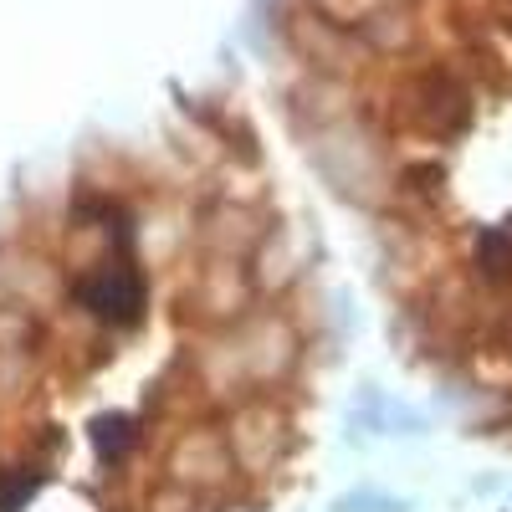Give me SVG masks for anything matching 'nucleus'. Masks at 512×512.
<instances>
[{"instance_id":"obj_13","label":"nucleus","mask_w":512,"mask_h":512,"mask_svg":"<svg viewBox=\"0 0 512 512\" xmlns=\"http://www.w3.org/2000/svg\"><path fill=\"white\" fill-rule=\"evenodd\" d=\"M313 16L328 21V26H344V31H359L369 16H379L384 6H400V0H308Z\"/></svg>"},{"instance_id":"obj_2","label":"nucleus","mask_w":512,"mask_h":512,"mask_svg":"<svg viewBox=\"0 0 512 512\" xmlns=\"http://www.w3.org/2000/svg\"><path fill=\"white\" fill-rule=\"evenodd\" d=\"M67 303H77L82 318H93L108 333H128L149 318V277L139 267L134 246H118L98 267L67 277Z\"/></svg>"},{"instance_id":"obj_9","label":"nucleus","mask_w":512,"mask_h":512,"mask_svg":"<svg viewBox=\"0 0 512 512\" xmlns=\"http://www.w3.org/2000/svg\"><path fill=\"white\" fill-rule=\"evenodd\" d=\"M267 226L272 221L251 200H210L195 216V241L210 256H241V262H251V251L262 246Z\"/></svg>"},{"instance_id":"obj_8","label":"nucleus","mask_w":512,"mask_h":512,"mask_svg":"<svg viewBox=\"0 0 512 512\" xmlns=\"http://www.w3.org/2000/svg\"><path fill=\"white\" fill-rule=\"evenodd\" d=\"M308 272H313V241H308V231L292 226V221H272L262 246L251 251V282H256V292H262V297L292 292Z\"/></svg>"},{"instance_id":"obj_3","label":"nucleus","mask_w":512,"mask_h":512,"mask_svg":"<svg viewBox=\"0 0 512 512\" xmlns=\"http://www.w3.org/2000/svg\"><path fill=\"white\" fill-rule=\"evenodd\" d=\"M226 344L246 390H277L303 364V333L282 308H251L236 328H226Z\"/></svg>"},{"instance_id":"obj_7","label":"nucleus","mask_w":512,"mask_h":512,"mask_svg":"<svg viewBox=\"0 0 512 512\" xmlns=\"http://www.w3.org/2000/svg\"><path fill=\"white\" fill-rule=\"evenodd\" d=\"M164 482L205 492V497H226L241 482L236 461L226 451V436H221V420L185 425V431L169 441V451H164Z\"/></svg>"},{"instance_id":"obj_15","label":"nucleus","mask_w":512,"mask_h":512,"mask_svg":"<svg viewBox=\"0 0 512 512\" xmlns=\"http://www.w3.org/2000/svg\"><path fill=\"white\" fill-rule=\"evenodd\" d=\"M333 512H410V497L379 492V487H354L333 502Z\"/></svg>"},{"instance_id":"obj_12","label":"nucleus","mask_w":512,"mask_h":512,"mask_svg":"<svg viewBox=\"0 0 512 512\" xmlns=\"http://www.w3.org/2000/svg\"><path fill=\"white\" fill-rule=\"evenodd\" d=\"M36 487H41L36 461H0V512H26Z\"/></svg>"},{"instance_id":"obj_14","label":"nucleus","mask_w":512,"mask_h":512,"mask_svg":"<svg viewBox=\"0 0 512 512\" xmlns=\"http://www.w3.org/2000/svg\"><path fill=\"white\" fill-rule=\"evenodd\" d=\"M36 338H41L36 313H26V308H0V354H31Z\"/></svg>"},{"instance_id":"obj_6","label":"nucleus","mask_w":512,"mask_h":512,"mask_svg":"<svg viewBox=\"0 0 512 512\" xmlns=\"http://www.w3.org/2000/svg\"><path fill=\"white\" fill-rule=\"evenodd\" d=\"M400 108H405V123L415 128V134L436 139V144H451L461 139L466 128L477 123V93L472 82H466L456 67H420L405 93H400Z\"/></svg>"},{"instance_id":"obj_5","label":"nucleus","mask_w":512,"mask_h":512,"mask_svg":"<svg viewBox=\"0 0 512 512\" xmlns=\"http://www.w3.org/2000/svg\"><path fill=\"white\" fill-rule=\"evenodd\" d=\"M256 282H251V262L241 256H210L200 251V262L190 267V282L180 292V308L195 328L205 333H226L236 328L251 308H256Z\"/></svg>"},{"instance_id":"obj_4","label":"nucleus","mask_w":512,"mask_h":512,"mask_svg":"<svg viewBox=\"0 0 512 512\" xmlns=\"http://www.w3.org/2000/svg\"><path fill=\"white\" fill-rule=\"evenodd\" d=\"M354 128L359 118H333V123H318V134H313V159L323 164V175L333 180L338 195H349V200H390L395 195V175L384 169V154L374 139H354Z\"/></svg>"},{"instance_id":"obj_1","label":"nucleus","mask_w":512,"mask_h":512,"mask_svg":"<svg viewBox=\"0 0 512 512\" xmlns=\"http://www.w3.org/2000/svg\"><path fill=\"white\" fill-rule=\"evenodd\" d=\"M221 436H226V451L236 461V477L262 482L287 466V456L297 446V420L277 400V390H251L221 410Z\"/></svg>"},{"instance_id":"obj_11","label":"nucleus","mask_w":512,"mask_h":512,"mask_svg":"<svg viewBox=\"0 0 512 512\" xmlns=\"http://www.w3.org/2000/svg\"><path fill=\"white\" fill-rule=\"evenodd\" d=\"M88 446H93V456H98L103 466H123L128 456H134V446H139V420L128 415V410L98 415L93 431H88Z\"/></svg>"},{"instance_id":"obj_10","label":"nucleus","mask_w":512,"mask_h":512,"mask_svg":"<svg viewBox=\"0 0 512 512\" xmlns=\"http://www.w3.org/2000/svg\"><path fill=\"white\" fill-rule=\"evenodd\" d=\"M466 277H472L482 292H497V297L512 292V226L472 231V246H466Z\"/></svg>"}]
</instances>
